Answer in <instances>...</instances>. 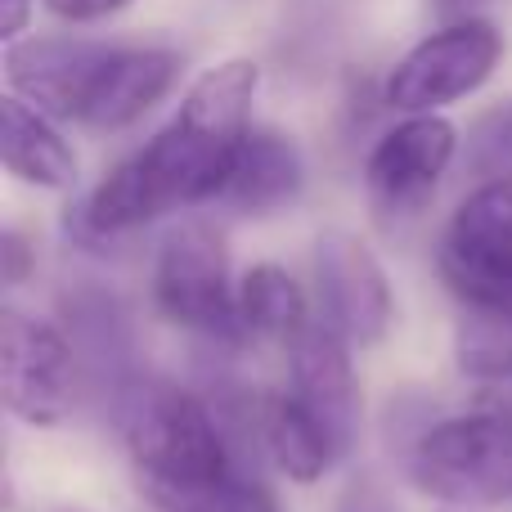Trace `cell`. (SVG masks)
Returning <instances> with one entry per match:
<instances>
[{"instance_id":"cell-17","label":"cell","mask_w":512,"mask_h":512,"mask_svg":"<svg viewBox=\"0 0 512 512\" xmlns=\"http://www.w3.org/2000/svg\"><path fill=\"white\" fill-rule=\"evenodd\" d=\"M239 315L248 337H265V342H283V346H292L315 324L301 283L274 261H256L239 279Z\"/></svg>"},{"instance_id":"cell-23","label":"cell","mask_w":512,"mask_h":512,"mask_svg":"<svg viewBox=\"0 0 512 512\" xmlns=\"http://www.w3.org/2000/svg\"><path fill=\"white\" fill-rule=\"evenodd\" d=\"M436 5H441V9H445V14H450V9H459V5H463V0H436Z\"/></svg>"},{"instance_id":"cell-22","label":"cell","mask_w":512,"mask_h":512,"mask_svg":"<svg viewBox=\"0 0 512 512\" xmlns=\"http://www.w3.org/2000/svg\"><path fill=\"white\" fill-rule=\"evenodd\" d=\"M32 14L36 0H0V41L5 45L23 41V32L32 27Z\"/></svg>"},{"instance_id":"cell-15","label":"cell","mask_w":512,"mask_h":512,"mask_svg":"<svg viewBox=\"0 0 512 512\" xmlns=\"http://www.w3.org/2000/svg\"><path fill=\"white\" fill-rule=\"evenodd\" d=\"M301 189H306L301 149L283 131H256L252 126L248 144H243L239 162H234V171H230V185H225L221 203L243 216H270V212H279V207L297 203Z\"/></svg>"},{"instance_id":"cell-11","label":"cell","mask_w":512,"mask_h":512,"mask_svg":"<svg viewBox=\"0 0 512 512\" xmlns=\"http://www.w3.org/2000/svg\"><path fill=\"white\" fill-rule=\"evenodd\" d=\"M113 50L117 45L77 41V36H23L5 45V81L14 95L50 113L54 122L81 126Z\"/></svg>"},{"instance_id":"cell-21","label":"cell","mask_w":512,"mask_h":512,"mask_svg":"<svg viewBox=\"0 0 512 512\" xmlns=\"http://www.w3.org/2000/svg\"><path fill=\"white\" fill-rule=\"evenodd\" d=\"M41 5L50 9L54 18H63V23H99V18L122 14L135 0H41Z\"/></svg>"},{"instance_id":"cell-3","label":"cell","mask_w":512,"mask_h":512,"mask_svg":"<svg viewBox=\"0 0 512 512\" xmlns=\"http://www.w3.org/2000/svg\"><path fill=\"white\" fill-rule=\"evenodd\" d=\"M405 477L418 495L450 508L512 504V414L472 409L432 418L405 445Z\"/></svg>"},{"instance_id":"cell-20","label":"cell","mask_w":512,"mask_h":512,"mask_svg":"<svg viewBox=\"0 0 512 512\" xmlns=\"http://www.w3.org/2000/svg\"><path fill=\"white\" fill-rule=\"evenodd\" d=\"M32 270H36V248L27 243V234L23 230H5L0 234V274H5V283L9 288H18Z\"/></svg>"},{"instance_id":"cell-9","label":"cell","mask_w":512,"mask_h":512,"mask_svg":"<svg viewBox=\"0 0 512 512\" xmlns=\"http://www.w3.org/2000/svg\"><path fill=\"white\" fill-rule=\"evenodd\" d=\"M459 131L441 113H405L364 162V185L387 216H409L436 194L445 171L459 162Z\"/></svg>"},{"instance_id":"cell-13","label":"cell","mask_w":512,"mask_h":512,"mask_svg":"<svg viewBox=\"0 0 512 512\" xmlns=\"http://www.w3.org/2000/svg\"><path fill=\"white\" fill-rule=\"evenodd\" d=\"M180 68L185 63H180L176 50L117 45L81 126H90V131H126V126H135L144 113H153L171 95V86L180 81Z\"/></svg>"},{"instance_id":"cell-2","label":"cell","mask_w":512,"mask_h":512,"mask_svg":"<svg viewBox=\"0 0 512 512\" xmlns=\"http://www.w3.org/2000/svg\"><path fill=\"white\" fill-rule=\"evenodd\" d=\"M113 418L135 481L158 512H279L270 486L234 454L221 409L194 391L140 378Z\"/></svg>"},{"instance_id":"cell-16","label":"cell","mask_w":512,"mask_h":512,"mask_svg":"<svg viewBox=\"0 0 512 512\" xmlns=\"http://www.w3.org/2000/svg\"><path fill=\"white\" fill-rule=\"evenodd\" d=\"M261 445L274 459V468L297 486H315L328 468L337 463V450L328 441V432L319 427V418L297 400V391H274L261 400Z\"/></svg>"},{"instance_id":"cell-10","label":"cell","mask_w":512,"mask_h":512,"mask_svg":"<svg viewBox=\"0 0 512 512\" xmlns=\"http://www.w3.org/2000/svg\"><path fill=\"white\" fill-rule=\"evenodd\" d=\"M59 328L72 346V364H77V382L95 400H104L108 414L126 400V391L144 378L135 369V333L131 315H126L122 297H113L99 283H81L63 297Z\"/></svg>"},{"instance_id":"cell-5","label":"cell","mask_w":512,"mask_h":512,"mask_svg":"<svg viewBox=\"0 0 512 512\" xmlns=\"http://www.w3.org/2000/svg\"><path fill=\"white\" fill-rule=\"evenodd\" d=\"M436 265L468 315L512 324V176L486 180L454 207Z\"/></svg>"},{"instance_id":"cell-7","label":"cell","mask_w":512,"mask_h":512,"mask_svg":"<svg viewBox=\"0 0 512 512\" xmlns=\"http://www.w3.org/2000/svg\"><path fill=\"white\" fill-rule=\"evenodd\" d=\"M77 364L59 324H45L5 306L0 319V396L5 409L27 427H54L68 414Z\"/></svg>"},{"instance_id":"cell-6","label":"cell","mask_w":512,"mask_h":512,"mask_svg":"<svg viewBox=\"0 0 512 512\" xmlns=\"http://www.w3.org/2000/svg\"><path fill=\"white\" fill-rule=\"evenodd\" d=\"M499 63H504V32L490 18H454L441 32L423 36L391 68L382 99L396 113H441L477 95Z\"/></svg>"},{"instance_id":"cell-14","label":"cell","mask_w":512,"mask_h":512,"mask_svg":"<svg viewBox=\"0 0 512 512\" xmlns=\"http://www.w3.org/2000/svg\"><path fill=\"white\" fill-rule=\"evenodd\" d=\"M0 158L14 180L32 189H72L77 185V153L63 140L50 113L27 104L9 90L0 99Z\"/></svg>"},{"instance_id":"cell-18","label":"cell","mask_w":512,"mask_h":512,"mask_svg":"<svg viewBox=\"0 0 512 512\" xmlns=\"http://www.w3.org/2000/svg\"><path fill=\"white\" fill-rule=\"evenodd\" d=\"M459 158L477 185L512 176V99L477 113V122L468 126V140L459 144Z\"/></svg>"},{"instance_id":"cell-8","label":"cell","mask_w":512,"mask_h":512,"mask_svg":"<svg viewBox=\"0 0 512 512\" xmlns=\"http://www.w3.org/2000/svg\"><path fill=\"white\" fill-rule=\"evenodd\" d=\"M315 292L324 319L351 346H378L391 328V283L373 248L351 230H324L315 243Z\"/></svg>"},{"instance_id":"cell-12","label":"cell","mask_w":512,"mask_h":512,"mask_svg":"<svg viewBox=\"0 0 512 512\" xmlns=\"http://www.w3.org/2000/svg\"><path fill=\"white\" fill-rule=\"evenodd\" d=\"M288 351H292V391L319 418L337 459H346L355 450V441H360V387H355V369H351V342L328 319H315Z\"/></svg>"},{"instance_id":"cell-1","label":"cell","mask_w":512,"mask_h":512,"mask_svg":"<svg viewBox=\"0 0 512 512\" xmlns=\"http://www.w3.org/2000/svg\"><path fill=\"white\" fill-rule=\"evenodd\" d=\"M256 86L261 68L252 59L207 68L185 90L176 117L90 189L77 207V230L86 239H122L180 207L221 198L252 135Z\"/></svg>"},{"instance_id":"cell-19","label":"cell","mask_w":512,"mask_h":512,"mask_svg":"<svg viewBox=\"0 0 512 512\" xmlns=\"http://www.w3.org/2000/svg\"><path fill=\"white\" fill-rule=\"evenodd\" d=\"M454 360L468 378H512V324L463 310L459 337H454Z\"/></svg>"},{"instance_id":"cell-4","label":"cell","mask_w":512,"mask_h":512,"mask_svg":"<svg viewBox=\"0 0 512 512\" xmlns=\"http://www.w3.org/2000/svg\"><path fill=\"white\" fill-rule=\"evenodd\" d=\"M153 301L162 319L221 346L248 342L239 315V283L230 274V248L207 221H180L162 234L153 256Z\"/></svg>"}]
</instances>
